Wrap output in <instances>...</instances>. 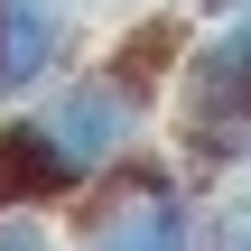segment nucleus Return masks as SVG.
<instances>
[{
	"instance_id": "f257e3e1",
	"label": "nucleus",
	"mask_w": 251,
	"mask_h": 251,
	"mask_svg": "<svg viewBox=\"0 0 251 251\" xmlns=\"http://www.w3.org/2000/svg\"><path fill=\"white\" fill-rule=\"evenodd\" d=\"M19 121H28V140H37L47 177H56V205H75V196H93L121 158H140V140H149V121H158V93L130 84V75L102 56V65L56 75L37 102H19Z\"/></svg>"
},
{
	"instance_id": "f03ea898",
	"label": "nucleus",
	"mask_w": 251,
	"mask_h": 251,
	"mask_svg": "<svg viewBox=\"0 0 251 251\" xmlns=\"http://www.w3.org/2000/svg\"><path fill=\"white\" fill-rule=\"evenodd\" d=\"M177 149L186 168L251 158V0L233 19H196V47L177 65Z\"/></svg>"
},
{
	"instance_id": "7ed1b4c3",
	"label": "nucleus",
	"mask_w": 251,
	"mask_h": 251,
	"mask_svg": "<svg viewBox=\"0 0 251 251\" xmlns=\"http://www.w3.org/2000/svg\"><path fill=\"white\" fill-rule=\"evenodd\" d=\"M75 251H196V196L168 158H121L93 196H84V233Z\"/></svg>"
},
{
	"instance_id": "20e7f679",
	"label": "nucleus",
	"mask_w": 251,
	"mask_h": 251,
	"mask_svg": "<svg viewBox=\"0 0 251 251\" xmlns=\"http://www.w3.org/2000/svg\"><path fill=\"white\" fill-rule=\"evenodd\" d=\"M75 47H84V0H0V112L75 75Z\"/></svg>"
},
{
	"instance_id": "39448f33",
	"label": "nucleus",
	"mask_w": 251,
	"mask_h": 251,
	"mask_svg": "<svg viewBox=\"0 0 251 251\" xmlns=\"http://www.w3.org/2000/svg\"><path fill=\"white\" fill-rule=\"evenodd\" d=\"M196 251H251V196L242 205H196Z\"/></svg>"
},
{
	"instance_id": "423d86ee",
	"label": "nucleus",
	"mask_w": 251,
	"mask_h": 251,
	"mask_svg": "<svg viewBox=\"0 0 251 251\" xmlns=\"http://www.w3.org/2000/svg\"><path fill=\"white\" fill-rule=\"evenodd\" d=\"M0 251H65V242H56V224H47L37 205H9V214H0Z\"/></svg>"
},
{
	"instance_id": "0eeeda50",
	"label": "nucleus",
	"mask_w": 251,
	"mask_h": 251,
	"mask_svg": "<svg viewBox=\"0 0 251 251\" xmlns=\"http://www.w3.org/2000/svg\"><path fill=\"white\" fill-rule=\"evenodd\" d=\"M233 9H242V0H196V19H233Z\"/></svg>"
},
{
	"instance_id": "6e6552de",
	"label": "nucleus",
	"mask_w": 251,
	"mask_h": 251,
	"mask_svg": "<svg viewBox=\"0 0 251 251\" xmlns=\"http://www.w3.org/2000/svg\"><path fill=\"white\" fill-rule=\"evenodd\" d=\"M149 9H158V0H149Z\"/></svg>"
}]
</instances>
